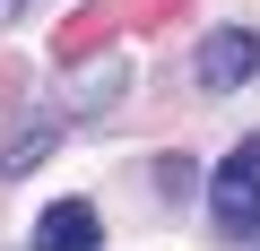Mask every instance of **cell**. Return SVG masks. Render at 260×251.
<instances>
[{
  "instance_id": "obj_1",
  "label": "cell",
  "mask_w": 260,
  "mask_h": 251,
  "mask_svg": "<svg viewBox=\"0 0 260 251\" xmlns=\"http://www.w3.org/2000/svg\"><path fill=\"white\" fill-rule=\"evenodd\" d=\"M208 217L225 242H260V139L225 148L217 156V182H208Z\"/></svg>"
},
{
  "instance_id": "obj_2",
  "label": "cell",
  "mask_w": 260,
  "mask_h": 251,
  "mask_svg": "<svg viewBox=\"0 0 260 251\" xmlns=\"http://www.w3.org/2000/svg\"><path fill=\"white\" fill-rule=\"evenodd\" d=\"M191 69H200V87H217V95H225V87L260 78V35H251V26H217V35L200 44V61H191Z\"/></svg>"
},
{
  "instance_id": "obj_3",
  "label": "cell",
  "mask_w": 260,
  "mask_h": 251,
  "mask_svg": "<svg viewBox=\"0 0 260 251\" xmlns=\"http://www.w3.org/2000/svg\"><path fill=\"white\" fill-rule=\"evenodd\" d=\"M95 242H104V225H95L87 199H61V208L35 217V251H95Z\"/></svg>"
},
{
  "instance_id": "obj_4",
  "label": "cell",
  "mask_w": 260,
  "mask_h": 251,
  "mask_svg": "<svg viewBox=\"0 0 260 251\" xmlns=\"http://www.w3.org/2000/svg\"><path fill=\"white\" fill-rule=\"evenodd\" d=\"M52 139H61V130H52V121H44V130H26V139H18L9 156H0V173H26V165H35V156H44Z\"/></svg>"
}]
</instances>
